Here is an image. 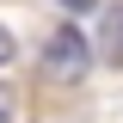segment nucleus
<instances>
[{
  "mask_svg": "<svg viewBox=\"0 0 123 123\" xmlns=\"http://www.w3.org/2000/svg\"><path fill=\"white\" fill-rule=\"evenodd\" d=\"M0 123H12V98H6V92H0Z\"/></svg>",
  "mask_w": 123,
  "mask_h": 123,
  "instance_id": "nucleus-5",
  "label": "nucleus"
},
{
  "mask_svg": "<svg viewBox=\"0 0 123 123\" xmlns=\"http://www.w3.org/2000/svg\"><path fill=\"white\" fill-rule=\"evenodd\" d=\"M105 55H111V62H123V6L105 18Z\"/></svg>",
  "mask_w": 123,
  "mask_h": 123,
  "instance_id": "nucleus-2",
  "label": "nucleus"
},
{
  "mask_svg": "<svg viewBox=\"0 0 123 123\" xmlns=\"http://www.w3.org/2000/svg\"><path fill=\"white\" fill-rule=\"evenodd\" d=\"M62 6H68V12H92V0H62Z\"/></svg>",
  "mask_w": 123,
  "mask_h": 123,
  "instance_id": "nucleus-4",
  "label": "nucleus"
},
{
  "mask_svg": "<svg viewBox=\"0 0 123 123\" xmlns=\"http://www.w3.org/2000/svg\"><path fill=\"white\" fill-rule=\"evenodd\" d=\"M6 62H12V31L0 25V68H6Z\"/></svg>",
  "mask_w": 123,
  "mask_h": 123,
  "instance_id": "nucleus-3",
  "label": "nucleus"
},
{
  "mask_svg": "<svg viewBox=\"0 0 123 123\" xmlns=\"http://www.w3.org/2000/svg\"><path fill=\"white\" fill-rule=\"evenodd\" d=\"M86 62H92L86 37H80V31H55L49 49H43V74H49V80H80V74H86Z\"/></svg>",
  "mask_w": 123,
  "mask_h": 123,
  "instance_id": "nucleus-1",
  "label": "nucleus"
}]
</instances>
